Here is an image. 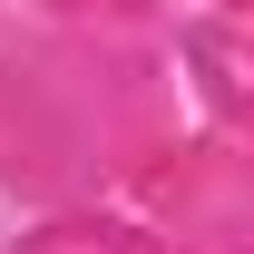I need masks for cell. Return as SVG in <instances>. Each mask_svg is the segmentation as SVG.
I'll list each match as a JSON object with an SVG mask.
<instances>
[]
</instances>
